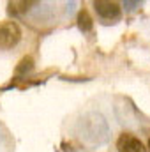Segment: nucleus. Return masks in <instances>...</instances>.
<instances>
[{
    "label": "nucleus",
    "instance_id": "3",
    "mask_svg": "<svg viewBox=\"0 0 150 152\" xmlns=\"http://www.w3.org/2000/svg\"><path fill=\"white\" fill-rule=\"evenodd\" d=\"M94 7L97 14L104 20H118L120 18V5L117 2H108V0H97L94 2Z\"/></svg>",
    "mask_w": 150,
    "mask_h": 152
},
{
    "label": "nucleus",
    "instance_id": "1",
    "mask_svg": "<svg viewBox=\"0 0 150 152\" xmlns=\"http://www.w3.org/2000/svg\"><path fill=\"white\" fill-rule=\"evenodd\" d=\"M21 41V28L14 21L0 23V50H11Z\"/></svg>",
    "mask_w": 150,
    "mask_h": 152
},
{
    "label": "nucleus",
    "instance_id": "4",
    "mask_svg": "<svg viewBox=\"0 0 150 152\" xmlns=\"http://www.w3.org/2000/svg\"><path fill=\"white\" fill-rule=\"evenodd\" d=\"M78 27H79V30H83V32H88L90 28H92V18H90V14L83 9V11H79V14H78Z\"/></svg>",
    "mask_w": 150,
    "mask_h": 152
},
{
    "label": "nucleus",
    "instance_id": "2",
    "mask_svg": "<svg viewBox=\"0 0 150 152\" xmlns=\"http://www.w3.org/2000/svg\"><path fill=\"white\" fill-rule=\"evenodd\" d=\"M117 149H118V152H147L141 140L136 138L134 134H129V133H124L118 136Z\"/></svg>",
    "mask_w": 150,
    "mask_h": 152
},
{
    "label": "nucleus",
    "instance_id": "5",
    "mask_svg": "<svg viewBox=\"0 0 150 152\" xmlns=\"http://www.w3.org/2000/svg\"><path fill=\"white\" fill-rule=\"evenodd\" d=\"M149 151H150V140H149Z\"/></svg>",
    "mask_w": 150,
    "mask_h": 152
}]
</instances>
